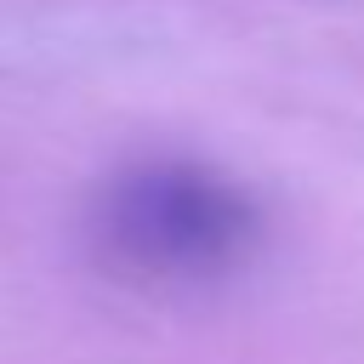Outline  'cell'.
Masks as SVG:
<instances>
[{
  "mask_svg": "<svg viewBox=\"0 0 364 364\" xmlns=\"http://www.w3.org/2000/svg\"><path fill=\"white\" fill-rule=\"evenodd\" d=\"M97 233L142 279H216L256 245L262 216L233 176L193 159H154L102 193Z\"/></svg>",
  "mask_w": 364,
  "mask_h": 364,
  "instance_id": "cell-1",
  "label": "cell"
}]
</instances>
